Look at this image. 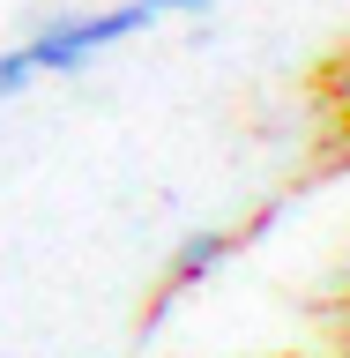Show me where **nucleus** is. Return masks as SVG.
Segmentation results:
<instances>
[{
    "label": "nucleus",
    "instance_id": "nucleus-2",
    "mask_svg": "<svg viewBox=\"0 0 350 358\" xmlns=\"http://www.w3.org/2000/svg\"><path fill=\"white\" fill-rule=\"evenodd\" d=\"M231 246H239V231H187V239L172 246V262H164V299H179V291H194V284H209L224 262H231Z\"/></svg>",
    "mask_w": 350,
    "mask_h": 358
},
{
    "label": "nucleus",
    "instance_id": "nucleus-3",
    "mask_svg": "<svg viewBox=\"0 0 350 358\" xmlns=\"http://www.w3.org/2000/svg\"><path fill=\"white\" fill-rule=\"evenodd\" d=\"M30 83H38V67H30V52H22V45H8V52H0V105H8V97H22Z\"/></svg>",
    "mask_w": 350,
    "mask_h": 358
},
{
    "label": "nucleus",
    "instance_id": "nucleus-4",
    "mask_svg": "<svg viewBox=\"0 0 350 358\" xmlns=\"http://www.w3.org/2000/svg\"><path fill=\"white\" fill-rule=\"evenodd\" d=\"M142 15H209L217 0H134Z\"/></svg>",
    "mask_w": 350,
    "mask_h": 358
},
{
    "label": "nucleus",
    "instance_id": "nucleus-1",
    "mask_svg": "<svg viewBox=\"0 0 350 358\" xmlns=\"http://www.w3.org/2000/svg\"><path fill=\"white\" fill-rule=\"evenodd\" d=\"M150 22H156V15H142L134 0H119V8H82V15H60V22H45L38 38H22V52H30L38 75H82L97 52L142 38Z\"/></svg>",
    "mask_w": 350,
    "mask_h": 358
}]
</instances>
